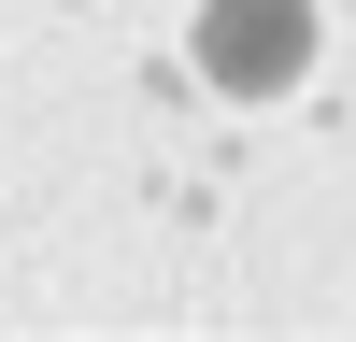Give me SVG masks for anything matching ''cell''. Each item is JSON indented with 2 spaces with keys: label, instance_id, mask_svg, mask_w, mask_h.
Returning a JSON list of instances; mask_svg holds the SVG:
<instances>
[{
  "label": "cell",
  "instance_id": "cell-1",
  "mask_svg": "<svg viewBox=\"0 0 356 342\" xmlns=\"http://www.w3.org/2000/svg\"><path fill=\"white\" fill-rule=\"evenodd\" d=\"M300 72H314V0H200V86L285 100Z\"/></svg>",
  "mask_w": 356,
  "mask_h": 342
}]
</instances>
